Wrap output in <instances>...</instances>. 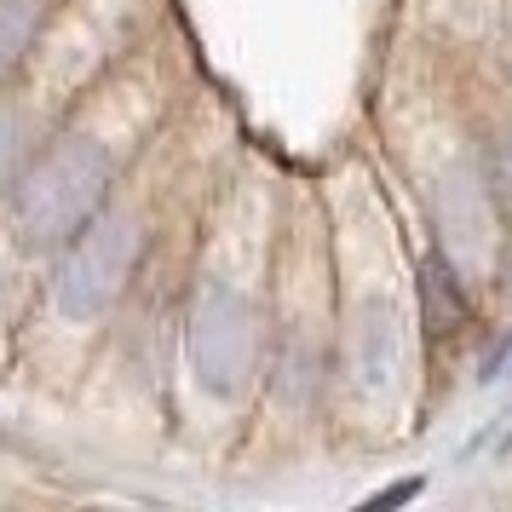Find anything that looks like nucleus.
Masks as SVG:
<instances>
[{
    "label": "nucleus",
    "mask_w": 512,
    "mask_h": 512,
    "mask_svg": "<svg viewBox=\"0 0 512 512\" xmlns=\"http://www.w3.org/2000/svg\"><path fill=\"white\" fill-rule=\"evenodd\" d=\"M420 495H426V478H397V484H386L380 489V495H369V501H363V512H386V507H409V501H420Z\"/></svg>",
    "instance_id": "nucleus-8"
},
{
    "label": "nucleus",
    "mask_w": 512,
    "mask_h": 512,
    "mask_svg": "<svg viewBox=\"0 0 512 512\" xmlns=\"http://www.w3.org/2000/svg\"><path fill=\"white\" fill-rule=\"evenodd\" d=\"M409 369V317L403 305L374 294L346 317V374L363 397H386L403 386Z\"/></svg>",
    "instance_id": "nucleus-5"
},
{
    "label": "nucleus",
    "mask_w": 512,
    "mask_h": 512,
    "mask_svg": "<svg viewBox=\"0 0 512 512\" xmlns=\"http://www.w3.org/2000/svg\"><path fill=\"white\" fill-rule=\"evenodd\" d=\"M501 369H512V328H507V334H495V346L484 351V363H478V386L501 380Z\"/></svg>",
    "instance_id": "nucleus-9"
},
{
    "label": "nucleus",
    "mask_w": 512,
    "mask_h": 512,
    "mask_svg": "<svg viewBox=\"0 0 512 512\" xmlns=\"http://www.w3.org/2000/svg\"><path fill=\"white\" fill-rule=\"evenodd\" d=\"M173 64V29L162 24L127 64H116L52 121L24 173L0 196V363L52 254L110 202L150 139L179 116Z\"/></svg>",
    "instance_id": "nucleus-1"
},
{
    "label": "nucleus",
    "mask_w": 512,
    "mask_h": 512,
    "mask_svg": "<svg viewBox=\"0 0 512 512\" xmlns=\"http://www.w3.org/2000/svg\"><path fill=\"white\" fill-rule=\"evenodd\" d=\"M167 24V0H64L41 29V41L18 70L24 98L47 121H58L75 98L127 64Z\"/></svg>",
    "instance_id": "nucleus-4"
},
{
    "label": "nucleus",
    "mask_w": 512,
    "mask_h": 512,
    "mask_svg": "<svg viewBox=\"0 0 512 512\" xmlns=\"http://www.w3.org/2000/svg\"><path fill=\"white\" fill-rule=\"evenodd\" d=\"M495 455H501V461L512 455V432H501V443H495Z\"/></svg>",
    "instance_id": "nucleus-10"
},
{
    "label": "nucleus",
    "mask_w": 512,
    "mask_h": 512,
    "mask_svg": "<svg viewBox=\"0 0 512 512\" xmlns=\"http://www.w3.org/2000/svg\"><path fill=\"white\" fill-rule=\"evenodd\" d=\"M185 156H173V121L150 139L133 173L110 190V202L52 254L41 288L29 300L24 323L6 346L0 369L35 392H81V374L93 363L104 328L116 323L127 294L139 288L150 259L173 236Z\"/></svg>",
    "instance_id": "nucleus-2"
},
{
    "label": "nucleus",
    "mask_w": 512,
    "mask_h": 512,
    "mask_svg": "<svg viewBox=\"0 0 512 512\" xmlns=\"http://www.w3.org/2000/svg\"><path fill=\"white\" fill-rule=\"evenodd\" d=\"M58 6L64 0H0V87L18 81V70L29 64V52H35Z\"/></svg>",
    "instance_id": "nucleus-7"
},
{
    "label": "nucleus",
    "mask_w": 512,
    "mask_h": 512,
    "mask_svg": "<svg viewBox=\"0 0 512 512\" xmlns=\"http://www.w3.org/2000/svg\"><path fill=\"white\" fill-rule=\"evenodd\" d=\"M271 363V265L242 277L236 259L219 248V231L202 225L196 259L179 300V369L202 403L242 415L265 392Z\"/></svg>",
    "instance_id": "nucleus-3"
},
{
    "label": "nucleus",
    "mask_w": 512,
    "mask_h": 512,
    "mask_svg": "<svg viewBox=\"0 0 512 512\" xmlns=\"http://www.w3.org/2000/svg\"><path fill=\"white\" fill-rule=\"evenodd\" d=\"M415 323L426 340H449L472 323V300H466V277L461 265L432 248V254L415 259Z\"/></svg>",
    "instance_id": "nucleus-6"
}]
</instances>
